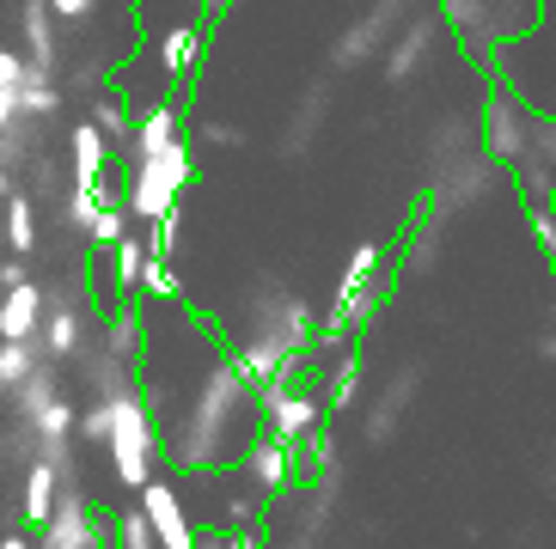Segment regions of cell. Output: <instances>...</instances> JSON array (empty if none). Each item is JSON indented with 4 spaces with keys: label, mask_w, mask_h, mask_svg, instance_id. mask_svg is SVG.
<instances>
[{
    "label": "cell",
    "mask_w": 556,
    "mask_h": 549,
    "mask_svg": "<svg viewBox=\"0 0 556 549\" xmlns=\"http://www.w3.org/2000/svg\"><path fill=\"white\" fill-rule=\"evenodd\" d=\"M251 439H257V391L239 379L227 355L202 372L178 409L160 416V458H172L190 476L227 464V452H245Z\"/></svg>",
    "instance_id": "cell-1"
},
{
    "label": "cell",
    "mask_w": 556,
    "mask_h": 549,
    "mask_svg": "<svg viewBox=\"0 0 556 549\" xmlns=\"http://www.w3.org/2000/svg\"><path fill=\"white\" fill-rule=\"evenodd\" d=\"M190 183H197V146H190V135H178V141L160 146L153 159L129 165L123 183H116V195H123V214H135L141 227H153L165 214H178Z\"/></svg>",
    "instance_id": "cell-2"
},
{
    "label": "cell",
    "mask_w": 556,
    "mask_h": 549,
    "mask_svg": "<svg viewBox=\"0 0 556 549\" xmlns=\"http://www.w3.org/2000/svg\"><path fill=\"white\" fill-rule=\"evenodd\" d=\"M104 452H111V476L123 488H141L148 476H160V421H153L148 397H141V379L135 391L111 397V434H104Z\"/></svg>",
    "instance_id": "cell-3"
},
{
    "label": "cell",
    "mask_w": 556,
    "mask_h": 549,
    "mask_svg": "<svg viewBox=\"0 0 556 549\" xmlns=\"http://www.w3.org/2000/svg\"><path fill=\"white\" fill-rule=\"evenodd\" d=\"M386 269H392V263H386L379 244H355V251H349V269H343V288H337V306H330V318L318 323L312 342H349L355 323L374 318V306L386 299V281H392Z\"/></svg>",
    "instance_id": "cell-4"
},
{
    "label": "cell",
    "mask_w": 556,
    "mask_h": 549,
    "mask_svg": "<svg viewBox=\"0 0 556 549\" xmlns=\"http://www.w3.org/2000/svg\"><path fill=\"white\" fill-rule=\"evenodd\" d=\"M257 421H263V434L281 439V446H300V439H312L318 427H330L325 397H318L306 379H288V385L257 391Z\"/></svg>",
    "instance_id": "cell-5"
},
{
    "label": "cell",
    "mask_w": 556,
    "mask_h": 549,
    "mask_svg": "<svg viewBox=\"0 0 556 549\" xmlns=\"http://www.w3.org/2000/svg\"><path fill=\"white\" fill-rule=\"evenodd\" d=\"M404 7L409 0H374L361 18H349V31H337V43H330V74H355V67L374 62L379 49L392 43V31L404 25Z\"/></svg>",
    "instance_id": "cell-6"
},
{
    "label": "cell",
    "mask_w": 556,
    "mask_h": 549,
    "mask_svg": "<svg viewBox=\"0 0 556 549\" xmlns=\"http://www.w3.org/2000/svg\"><path fill=\"white\" fill-rule=\"evenodd\" d=\"M141 495V513H148L153 537H160V549H197V519H190V507H184L178 483H165V476H148V483L135 488Z\"/></svg>",
    "instance_id": "cell-7"
},
{
    "label": "cell",
    "mask_w": 556,
    "mask_h": 549,
    "mask_svg": "<svg viewBox=\"0 0 556 549\" xmlns=\"http://www.w3.org/2000/svg\"><path fill=\"white\" fill-rule=\"evenodd\" d=\"M86 348V311L74 306V293H43V330H37V355L50 367H67V360Z\"/></svg>",
    "instance_id": "cell-8"
},
{
    "label": "cell",
    "mask_w": 556,
    "mask_h": 549,
    "mask_svg": "<svg viewBox=\"0 0 556 549\" xmlns=\"http://www.w3.org/2000/svg\"><path fill=\"white\" fill-rule=\"evenodd\" d=\"M202 49H208V18H184V25H165L153 37V67H160L165 86H184L202 67Z\"/></svg>",
    "instance_id": "cell-9"
},
{
    "label": "cell",
    "mask_w": 556,
    "mask_h": 549,
    "mask_svg": "<svg viewBox=\"0 0 556 549\" xmlns=\"http://www.w3.org/2000/svg\"><path fill=\"white\" fill-rule=\"evenodd\" d=\"M294 458H300V446H281V439L257 434L245 452H239V470H245L251 488L269 501V495H288V488H294Z\"/></svg>",
    "instance_id": "cell-10"
},
{
    "label": "cell",
    "mask_w": 556,
    "mask_h": 549,
    "mask_svg": "<svg viewBox=\"0 0 556 549\" xmlns=\"http://www.w3.org/2000/svg\"><path fill=\"white\" fill-rule=\"evenodd\" d=\"M416 391H422V372L416 367H404L392 379V385L379 391L374 404H367V421H361V434H367V446H392L397 439V427H404V409L416 404Z\"/></svg>",
    "instance_id": "cell-11"
},
{
    "label": "cell",
    "mask_w": 556,
    "mask_h": 549,
    "mask_svg": "<svg viewBox=\"0 0 556 549\" xmlns=\"http://www.w3.org/2000/svg\"><path fill=\"white\" fill-rule=\"evenodd\" d=\"M55 495H62V470H55L50 458H25V464H18V525L31 537L50 525Z\"/></svg>",
    "instance_id": "cell-12"
},
{
    "label": "cell",
    "mask_w": 556,
    "mask_h": 549,
    "mask_svg": "<svg viewBox=\"0 0 556 549\" xmlns=\"http://www.w3.org/2000/svg\"><path fill=\"white\" fill-rule=\"evenodd\" d=\"M111 146H104V135L92 129V123H74L67 129V183H80V190H104L111 183Z\"/></svg>",
    "instance_id": "cell-13"
},
{
    "label": "cell",
    "mask_w": 556,
    "mask_h": 549,
    "mask_svg": "<svg viewBox=\"0 0 556 549\" xmlns=\"http://www.w3.org/2000/svg\"><path fill=\"white\" fill-rule=\"evenodd\" d=\"M18 25H25V67L55 80V67H62V43H55L50 0H18Z\"/></svg>",
    "instance_id": "cell-14"
},
{
    "label": "cell",
    "mask_w": 556,
    "mask_h": 549,
    "mask_svg": "<svg viewBox=\"0 0 556 549\" xmlns=\"http://www.w3.org/2000/svg\"><path fill=\"white\" fill-rule=\"evenodd\" d=\"M37 330H43V288L25 274L0 288V342H37Z\"/></svg>",
    "instance_id": "cell-15"
},
{
    "label": "cell",
    "mask_w": 556,
    "mask_h": 549,
    "mask_svg": "<svg viewBox=\"0 0 556 549\" xmlns=\"http://www.w3.org/2000/svg\"><path fill=\"white\" fill-rule=\"evenodd\" d=\"M428 55H434V25L409 18V25H397V31H392V43L379 49V74H386L392 86H404L409 74L428 62Z\"/></svg>",
    "instance_id": "cell-16"
},
{
    "label": "cell",
    "mask_w": 556,
    "mask_h": 549,
    "mask_svg": "<svg viewBox=\"0 0 556 549\" xmlns=\"http://www.w3.org/2000/svg\"><path fill=\"white\" fill-rule=\"evenodd\" d=\"M104 355H116L123 367H141L148 360V323H141V311H135V299H116L111 318H104Z\"/></svg>",
    "instance_id": "cell-17"
},
{
    "label": "cell",
    "mask_w": 556,
    "mask_h": 549,
    "mask_svg": "<svg viewBox=\"0 0 556 549\" xmlns=\"http://www.w3.org/2000/svg\"><path fill=\"white\" fill-rule=\"evenodd\" d=\"M92 129L104 135V146H111V159H123V146H129V129H135V104L123 92H99L92 98V116H86Z\"/></svg>",
    "instance_id": "cell-18"
},
{
    "label": "cell",
    "mask_w": 556,
    "mask_h": 549,
    "mask_svg": "<svg viewBox=\"0 0 556 549\" xmlns=\"http://www.w3.org/2000/svg\"><path fill=\"white\" fill-rule=\"evenodd\" d=\"M325 379H330L325 385V416H343V409L361 397V342H343V355L330 360Z\"/></svg>",
    "instance_id": "cell-19"
},
{
    "label": "cell",
    "mask_w": 556,
    "mask_h": 549,
    "mask_svg": "<svg viewBox=\"0 0 556 549\" xmlns=\"http://www.w3.org/2000/svg\"><path fill=\"white\" fill-rule=\"evenodd\" d=\"M0 227H7V251H13V257H31V251H37V208H31V195H25V190L7 195Z\"/></svg>",
    "instance_id": "cell-20"
},
{
    "label": "cell",
    "mask_w": 556,
    "mask_h": 549,
    "mask_svg": "<svg viewBox=\"0 0 556 549\" xmlns=\"http://www.w3.org/2000/svg\"><path fill=\"white\" fill-rule=\"evenodd\" d=\"M141 269H148V239L123 232V239L111 244V281H116V299H135V288H141Z\"/></svg>",
    "instance_id": "cell-21"
},
{
    "label": "cell",
    "mask_w": 556,
    "mask_h": 549,
    "mask_svg": "<svg viewBox=\"0 0 556 549\" xmlns=\"http://www.w3.org/2000/svg\"><path fill=\"white\" fill-rule=\"evenodd\" d=\"M325 104H330L325 86H312V92L300 98L294 123H288V135H281V159H300V153L312 146V135H318V116H325Z\"/></svg>",
    "instance_id": "cell-22"
},
{
    "label": "cell",
    "mask_w": 556,
    "mask_h": 549,
    "mask_svg": "<svg viewBox=\"0 0 556 549\" xmlns=\"http://www.w3.org/2000/svg\"><path fill=\"white\" fill-rule=\"evenodd\" d=\"M18 116H25V123L62 116V86H55L50 74H25V86H18Z\"/></svg>",
    "instance_id": "cell-23"
},
{
    "label": "cell",
    "mask_w": 556,
    "mask_h": 549,
    "mask_svg": "<svg viewBox=\"0 0 556 549\" xmlns=\"http://www.w3.org/2000/svg\"><path fill=\"white\" fill-rule=\"evenodd\" d=\"M434 257H441V214H428V220H416V227H409L404 263H397V269H404V274H422V269H434Z\"/></svg>",
    "instance_id": "cell-24"
},
{
    "label": "cell",
    "mask_w": 556,
    "mask_h": 549,
    "mask_svg": "<svg viewBox=\"0 0 556 549\" xmlns=\"http://www.w3.org/2000/svg\"><path fill=\"white\" fill-rule=\"evenodd\" d=\"M123 232H129V214H123V195L111 190V195L99 202V214L86 220V232H80V239H86V244H99V251H111V244L123 239Z\"/></svg>",
    "instance_id": "cell-25"
},
{
    "label": "cell",
    "mask_w": 556,
    "mask_h": 549,
    "mask_svg": "<svg viewBox=\"0 0 556 549\" xmlns=\"http://www.w3.org/2000/svg\"><path fill=\"white\" fill-rule=\"evenodd\" d=\"M31 367H37V342H0V404L25 385Z\"/></svg>",
    "instance_id": "cell-26"
},
{
    "label": "cell",
    "mask_w": 556,
    "mask_h": 549,
    "mask_svg": "<svg viewBox=\"0 0 556 549\" xmlns=\"http://www.w3.org/2000/svg\"><path fill=\"white\" fill-rule=\"evenodd\" d=\"M104 549H160V537H153L148 513H141V507H129V513L111 519V544H104Z\"/></svg>",
    "instance_id": "cell-27"
},
{
    "label": "cell",
    "mask_w": 556,
    "mask_h": 549,
    "mask_svg": "<svg viewBox=\"0 0 556 549\" xmlns=\"http://www.w3.org/2000/svg\"><path fill=\"white\" fill-rule=\"evenodd\" d=\"M135 293H148V299H165V306H184V281H178V269L172 263H160V257H148V269H141V288Z\"/></svg>",
    "instance_id": "cell-28"
},
{
    "label": "cell",
    "mask_w": 556,
    "mask_h": 549,
    "mask_svg": "<svg viewBox=\"0 0 556 549\" xmlns=\"http://www.w3.org/2000/svg\"><path fill=\"white\" fill-rule=\"evenodd\" d=\"M104 434H111V404L74 409V439H80V446H104Z\"/></svg>",
    "instance_id": "cell-29"
},
{
    "label": "cell",
    "mask_w": 556,
    "mask_h": 549,
    "mask_svg": "<svg viewBox=\"0 0 556 549\" xmlns=\"http://www.w3.org/2000/svg\"><path fill=\"white\" fill-rule=\"evenodd\" d=\"M190 146H208V153H239V146H245V129H232V123H208V129L190 135Z\"/></svg>",
    "instance_id": "cell-30"
},
{
    "label": "cell",
    "mask_w": 556,
    "mask_h": 549,
    "mask_svg": "<svg viewBox=\"0 0 556 549\" xmlns=\"http://www.w3.org/2000/svg\"><path fill=\"white\" fill-rule=\"evenodd\" d=\"M25 74H31V67H25V55H18V49H0V86H7V92H18V86H25Z\"/></svg>",
    "instance_id": "cell-31"
},
{
    "label": "cell",
    "mask_w": 556,
    "mask_h": 549,
    "mask_svg": "<svg viewBox=\"0 0 556 549\" xmlns=\"http://www.w3.org/2000/svg\"><path fill=\"white\" fill-rule=\"evenodd\" d=\"M92 7H99V0H50V13H55V18H67V25L92 18Z\"/></svg>",
    "instance_id": "cell-32"
},
{
    "label": "cell",
    "mask_w": 556,
    "mask_h": 549,
    "mask_svg": "<svg viewBox=\"0 0 556 549\" xmlns=\"http://www.w3.org/2000/svg\"><path fill=\"white\" fill-rule=\"evenodd\" d=\"M532 239H539L544 244V251H551V269H556V220H551V214H532Z\"/></svg>",
    "instance_id": "cell-33"
},
{
    "label": "cell",
    "mask_w": 556,
    "mask_h": 549,
    "mask_svg": "<svg viewBox=\"0 0 556 549\" xmlns=\"http://www.w3.org/2000/svg\"><path fill=\"white\" fill-rule=\"evenodd\" d=\"M197 549H239V537L220 532V525H208V532H197Z\"/></svg>",
    "instance_id": "cell-34"
},
{
    "label": "cell",
    "mask_w": 556,
    "mask_h": 549,
    "mask_svg": "<svg viewBox=\"0 0 556 549\" xmlns=\"http://www.w3.org/2000/svg\"><path fill=\"white\" fill-rule=\"evenodd\" d=\"M18 123V92H7V86H0V135L13 129Z\"/></svg>",
    "instance_id": "cell-35"
},
{
    "label": "cell",
    "mask_w": 556,
    "mask_h": 549,
    "mask_svg": "<svg viewBox=\"0 0 556 549\" xmlns=\"http://www.w3.org/2000/svg\"><path fill=\"white\" fill-rule=\"evenodd\" d=\"M232 7H239V0H197V13L208 18V25H220V18L232 13Z\"/></svg>",
    "instance_id": "cell-36"
},
{
    "label": "cell",
    "mask_w": 556,
    "mask_h": 549,
    "mask_svg": "<svg viewBox=\"0 0 556 549\" xmlns=\"http://www.w3.org/2000/svg\"><path fill=\"white\" fill-rule=\"evenodd\" d=\"M13 281H25V257H7V263H0V288H13Z\"/></svg>",
    "instance_id": "cell-37"
},
{
    "label": "cell",
    "mask_w": 556,
    "mask_h": 549,
    "mask_svg": "<svg viewBox=\"0 0 556 549\" xmlns=\"http://www.w3.org/2000/svg\"><path fill=\"white\" fill-rule=\"evenodd\" d=\"M7 195H13V171L0 165V208H7Z\"/></svg>",
    "instance_id": "cell-38"
},
{
    "label": "cell",
    "mask_w": 556,
    "mask_h": 549,
    "mask_svg": "<svg viewBox=\"0 0 556 549\" xmlns=\"http://www.w3.org/2000/svg\"><path fill=\"white\" fill-rule=\"evenodd\" d=\"M539 360H556V330H551V336L539 342Z\"/></svg>",
    "instance_id": "cell-39"
}]
</instances>
